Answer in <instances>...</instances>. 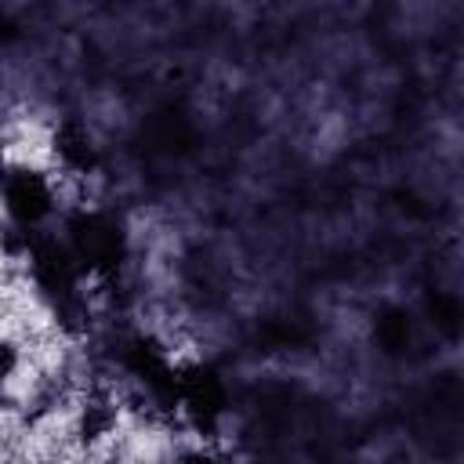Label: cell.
Listing matches in <instances>:
<instances>
[{"label":"cell","instance_id":"cell-2","mask_svg":"<svg viewBox=\"0 0 464 464\" xmlns=\"http://www.w3.org/2000/svg\"><path fill=\"white\" fill-rule=\"evenodd\" d=\"M4 203H7V214L14 218V225L25 228L51 210V188L36 170H18V178H11L4 188Z\"/></svg>","mask_w":464,"mask_h":464},{"label":"cell","instance_id":"cell-5","mask_svg":"<svg viewBox=\"0 0 464 464\" xmlns=\"http://www.w3.org/2000/svg\"><path fill=\"white\" fill-rule=\"evenodd\" d=\"M185 464H218V460H210L207 453H188V457H185Z\"/></svg>","mask_w":464,"mask_h":464},{"label":"cell","instance_id":"cell-3","mask_svg":"<svg viewBox=\"0 0 464 464\" xmlns=\"http://www.w3.org/2000/svg\"><path fill=\"white\" fill-rule=\"evenodd\" d=\"M54 152H58V160L65 163V167H87L91 163V134L83 130V127H76V123H69L58 138H54Z\"/></svg>","mask_w":464,"mask_h":464},{"label":"cell","instance_id":"cell-4","mask_svg":"<svg viewBox=\"0 0 464 464\" xmlns=\"http://www.w3.org/2000/svg\"><path fill=\"white\" fill-rule=\"evenodd\" d=\"M18 370H22V344L14 337H0V395L14 384Z\"/></svg>","mask_w":464,"mask_h":464},{"label":"cell","instance_id":"cell-1","mask_svg":"<svg viewBox=\"0 0 464 464\" xmlns=\"http://www.w3.org/2000/svg\"><path fill=\"white\" fill-rule=\"evenodd\" d=\"M69 428H72V439H76L83 450L105 446V442L116 435V428H120V406H116V399H109V395H87V399L76 406Z\"/></svg>","mask_w":464,"mask_h":464}]
</instances>
